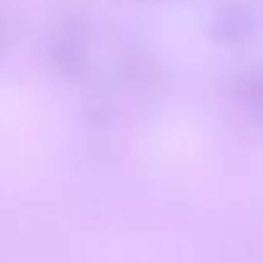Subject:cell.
Segmentation results:
<instances>
[{"label": "cell", "mask_w": 263, "mask_h": 263, "mask_svg": "<svg viewBox=\"0 0 263 263\" xmlns=\"http://www.w3.org/2000/svg\"><path fill=\"white\" fill-rule=\"evenodd\" d=\"M245 98H248L250 108L255 111V116H260V119H263V75H255V78L248 83Z\"/></svg>", "instance_id": "cell-1"}]
</instances>
